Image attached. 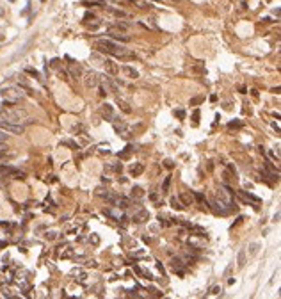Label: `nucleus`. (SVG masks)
Here are the masks:
<instances>
[{
  "mask_svg": "<svg viewBox=\"0 0 281 299\" xmlns=\"http://www.w3.org/2000/svg\"><path fill=\"white\" fill-rule=\"evenodd\" d=\"M84 6H103V0H84Z\"/></svg>",
  "mask_w": 281,
  "mask_h": 299,
  "instance_id": "4be33fe9",
  "label": "nucleus"
},
{
  "mask_svg": "<svg viewBox=\"0 0 281 299\" xmlns=\"http://www.w3.org/2000/svg\"><path fill=\"white\" fill-rule=\"evenodd\" d=\"M0 130L18 135V134H23V130H25V128H23L22 125H18V123H9V121H6V119L0 118Z\"/></svg>",
  "mask_w": 281,
  "mask_h": 299,
  "instance_id": "7ed1b4c3",
  "label": "nucleus"
},
{
  "mask_svg": "<svg viewBox=\"0 0 281 299\" xmlns=\"http://www.w3.org/2000/svg\"><path fill=\"white\" fill-rule=\"evenodd\" d=\"M174 114H176V116H178L180 119H183V118H185V111H176Z\"/></svg>",
  "mask_w": 281,
  "mask_h": 299,
  "instance_id": "f704fd0d",
  "label": "nucleus"
},
{
  "mask_svg": "<svg viewBox=\"0 0 281 299\" xmlns=\"http://www.w3.org/2000/svg\"><path fill=\"white\" fill-rule=\"evenodd\" d=\"M228 126H229V128H240V126H242V121H240V119H235V121H231Z\"/></svg>",
  "mask_w": 281,
  "mask_h": 299,
  "instance_id": "b1692460",
  "label": "nucleus"
},
{
  "mask_svg": "<svg viewBox=\"0 0 281 299\" xmlns=\"http://www.w3.org/2000/svg\"><path fill=\"white\" fill-rule=\"evenodd\" d=\"M143 196H144V190L140 189V187H133V189H132V198H135V199H140Z\"/></svg>",
  "mask_w": 281,
  "mask_h": 299,
  "instance_id": "f3484780",
  "label": "nucleus"
},
{
  "mask_svg": "<svg viewBox=\"0 0 281 299\" xmlns=\"http://www.w3.org/2000/svg\"><path fill=\"white\" fill-rule=\"evenodd\" d=\"M100 112H102V116H103L105 119H109V121H112V119H114V107H112V105L103 104V105H102V109H100Z\"/></svg>",
  "mask_w": 281,
  "mask_h": 299,
  "instance_id": "6e6552de",
  "label": "nucleus"
},
{
  "mask_svg": "<svg viewBox=\"0 0 281 299\" xmlns=\"http://www.w3.org/2000/svg\"><path fill=\"white\" fill-rule=\"evenodd\" d=\"M114 203H116V207H119V208H128V205H130V201H128L126 198H116Z\"/></svg>",
  "mask_w": 281,
  "mask_h": 299,
  "instance_id": "4468645a",
  "label": "nucleus"
},
{
  "mask_svg": "<svg viewBox=\"0 0 281 299\" xmlns=\"http://www.w3.org/2000/svg\"><path fill=\"white\" fill-rule=\"evenodd\" d=\"M192 121H194V125H198V121H199V109H196V111H194V114H192Z\"/></svg>",
  "mask_w": 281,
  "mask_h": 299,
  "instance_id": "a878e982",
  "label": "nucleus"
},
{
  "mask_svg": "<svg viewBox=\"0 0 281 299\" xmlns=\"http://www.w3.org/2000/svg\"><path fill=\"white\" fill-rule=\"evenodd\" d=\"M109 169H112V171H118V173H121V169H123V166L121 164H114V166H107Z\"/></svg>",
  "mask_w": 281,
  "mask_h": 299,
  "instance_id": "bb28decb",
  "label": "nucleus"
},
{
  "mask_svg": "<svg viewBox=\"0 0 281 299\" xmlns=\"http://www.w3.org/2000/svg\"><path fill=\"white\" fill-rule=\"evenodd\" d=\"M27 118V112L23 109H7L2 112V119L9 121V123H18L22 125V121Z\"/></svg>",
  "mask_w": 281,
  "mask_h": 299,
  "instance_id": "f03ea898",
  "label": "nucleus"
},
{
  "mask_svg": "<svg viewBox=\"0 0 281 299\" xmlns=\"http://www.w3.org/2000/svg\"><path fill=\"white\" fill-rule=\"evenodd\" d=\"M6 139H7V132L0 130V141H2V142H6Z\"/></svg>",
  "mask_w": 281,
  "mask_h": 299,
  "instance_id": "473e14b6",
  "label": "nucleus"
},
{
  "mask_svg": "<svg viewBox=\"0 0 281 299\" xmlns=\"http://www.w3.org/2000/svg\"><path fill=\"white\" fill-rule=\"evenodd\" d=\"M85 20H89V18H95V14H92V13H85V16H84Z\"/></svg>",
  "mask_w": 281,
  "mask_h": 299,
  "instance_id": "ea45409f",
  "label": "nucleus"
},
{
  "mask_svg": "<svg viewBox=\"0 0 281 299\" xmlns=\"http://www.w3.org/2000/svg\"><path fill=\"white\" fill-rule=\"evenodd\" d=\"M169 185H171V176H167V178L164 180V187H162V190H164V192H167V189H169Z\"/></svg>",
  "mask_w": 281,
  "mask_h": 299,
  "instance_id": "393cba45",
  "label": "nucleus"
},
{
  "mask_svg": "<svg viewBox=\"0 0 281 299\" xmlns=\"http://www.w3.org/2000/svg\"><path fill=\"white\" fill-rule=\"evenodd\" d=\"M143 171H144V166H143V164H133V166L130 167V175H132V176H139Z\"/></svg>",
  "mask_w": 281,
  "mask_h": 299,
  "instance_id": "ddd939ff",
  "label": "nucleus"
},
{
  "mask_svg": "<svg viewBox=\"0 0 281 299\" xmlns=\"http://www.w3.org/2000/svg\"><path fill=\"white\" fill-rule=\"evenodd\" d=\"M71 255H73V253H71V249H68V251H66V253H62V258H70Z\"/></svg>",
  "mask_w": 281,
  "mask_h": 299,
  "instance_id": "e433bc0d",
  "label": "nucleus"
},
{
  "mask_svg": "<svg viewBox=\"0 0 281 299\" xmlns=\"http://www.w3.org/2000/svg\"><path fill=\"white\" fill-rule=\"evenodd\" d=\"M109 36H112V39H116V41H123V43H128L130 41V37L128 36H125L123 32H119V30H116V29H110L109 27Z\"/></svg>",
  "mask_w": 281,
  "mask_h": 299,
  "instance_id": "0eeeda50",
  "label": "nucleus"
},
{
  "mask_svg": "<svg viewBox=\"0 0 281 299\" xmlns=\"http://www.w3.org/2000/svg\"><path fill=\"white\" fill-rule=\"evenodd\" d=\"M171 265H173V269H174V271L178 269V272H180V274H183V272L180 271V269L183 267V262H181V258H173V260H171Z\"/></svg>",
  "mask_w": 281,
  "mask_h": 299,
  "instance_id": "dca6fc26",
  "label": "nucleus"
},
{
  "mask_svg": "<svg viewBox=\"0 0 281 299\" xmlns=\"http://www.w3.org/2000/svg\"><path fill=\"white\" fill-rule=\"evenodd\" d=\"M84 84H85V87H96V86L100 84L98 73H95V71H87V73L84 75Z\"/></svg>",
  "mask_w": 281,
  "mask_h": 299,
  "instance_id": "39448f33",
  "label": "nucleus"
},
{
  "mask_svg": "<svg viewBox=\"0 0 281 299\" xmlns=\"http://www.w3.org/2000/svg\"><path fill=\"white\" fill-rule=\"evenodd\" d=\"M171 205H173V208H176V210H181V208H183V205L178 201L176 198H173V199H171Z\"/></svg>",
  "mask_w": 281,
  "mask_h": 299,
  "instance_id": "5701e85b",
  "label": "nucleus"
},
{
  "mask_svg": "<svg viewBox=\"0 0 281 299\" xmlns=\"http://www.w3.org/2000/svg\"><path fill=\"white\" fill-rule=\"evenodd\" d=\"M105 86L109 87V91H110V93H118V87H116V84H114V82H112L109 77H105ZM107 87H105V89H107Z\"/></svg>",
  "mask_w": 281,
  "mask_h": 299,
  "instance_id": "a211bd4d",
  "label": "nucleus"
},
{
  "mask_svg": "<svg viewBox=\"0 0 281 299\" xmlns=\"http://www.w3.org/2000/svg\"><path fill=\"white\" fill-rule=\"evenodd\" d=\"M219 292H221V287H214L212 288V294H219Z\"/></svg>",
  "mask_w": 281,
  "mask_h": 299,
  "instance_id": "58836bf2",
  "label": "nucleus"
},
{
  "mask_svg": "<svg viewBox=\"0 0 281 299\" xmlns=\"http://www.w3.org/2000/svg\"><path fill=\"white\" fill-rule=\"evenodd\" d=\"M148 219H150L148 210H140V212H137V214L132 216V221H133V223H146Z\"/></svg>",
  "mask_w": 281,
  "mask_h": 299,
  "instance_id": "1a4fd4ad",
  "label": "nucleus"
},
{
  "mask_svg": "<svg viewBox=\"0 0 281 299\" xmlns=\"http://www.w3.org/2000/svg\"><path fill=\"white\" fill-rule=\"evenodd\" d=\"M164 166H166V167H169V169H171V167H173V162H171V160H166V162H164Z\"/></svg>",
  "mask_w": 281,
  "mask_h": 299,
  "instance_id": "4c0bfd02",
  "label": "nucleus"
},
{
  "mask_svg": "<svg viewBox=\"0 0 281 299\" xmlns=\"http://www.w3.org/2000/svg\"><path fill=\"white\" fill-rule=\"evenodd\" d=\"M194 194H196V199H198L199 203H205V196H203L201 192H194Z\"/></svg>",
  "mask_w": 281,
  "mask_h": 299,
  "instance_id": "c756f323",
  "label": "nucleus"
},
{
  "mask_svg": "<svg viewBox=\"0 0 281 299\" xmlns=\"http://www.w3.org/2000/svg\"><path fill=\"white\" fill-rule=\"evenodd\" d=\"M27 73H30V75H34V77H39V73H37L36 70H32V68H27Z\"/></svg>",
  "mask_w": 281,
  "mask_h": 299,
  "instance_id": "72a5a7b5",
  "label": "nucleus"
},
{
  "mask_svg": "<svg viewBox=\"0 0 281 299\" xmlns=\"http://www.w3.org/2000/svg\"><path fill=\"white\" fill-rule=\"evenodd\" d=\"M132 152H133V146H126V148H125V152L118 153V157H119V159H128Z\"/></svg>",
  "mask_w": 281,
  "mask_h": 299,
  "instance_id": "6ab92c4d",
  "label": "nucleus"
},
{
  "mask_svg": "<svg viewBox=\"0 0 281 299\" xmlns=\"http://www.w3.org/2000/svg\"><path fill=\"white\" fill-rule=\"evenodd\" d=\"M237 260H239V267H244V262H246V251H244V249H240V251H239Z\"/></svg>",
  "mask_w": 281,
  "mask_h": 299,
  "instance_id": "412c9836",
  "label": "nucleus"
},
{
  "mask_svg": "<svg viewBox=\"0 0 281 299\" xmlns=\"http://www.w3.org/2000/svg\"><path fill=\"white\" fill-rule=\"evenodd\" d=\"M110 29H116V30H119V32H125V30L128 29V25H126V23H121V22H116L114 25H110Z\"/></svg>",
  "mask_w": 281,
  "mask_h": 299,
  "instance_id": "aec40b11",
  "label": "nucleus"
},
{
  "mask_svg": "<svg viewBox=\"0 0 281 299\" xmlns=\"http://www.w3.org/2000/svg\"><path fill=\"white\" fill-rule=\"evenodd\" d=\"M201 102H203V98L198 96V98H192V100H191V105H199Z\"/></svg>",
  "mask_w": 281,
  "mask_h": 299,
  "instance_id": "cd10ccee",
  "label": "nucleus"
},
{
  "mask_svg": "<svg viewBox=\"0 0 281 299\" xmlns=\"http://www.w3.org/2000/svg\"><path fill=\"white\" fill-rule=\"evenodd\" d=\"M103 68H105V71H107L109 75H116V73H118V66H116L112 61H103Z\"/></svg>",
  "mask_w": 281,
  "mask_h": 299,
  "instance_id": "9d476101",
  "label": "nucleus"
},
{
  "mask_svg": "<svg viewBox=\"0 0 281 299\" xmlns=\"http://www.w3.org/2000/svg\"><path fill=\"white\" fill-rule=\"evenodd\" d=\"M269 157H270L272 160H279V157H277V153H274V152H269Z\"/></svg>",
  "mask_w": 281,
  "mask_h": 299,
  "instance_id": "c9c22d12",
  "label": "nucleus"
},
{
  "mask_svg": "<svg viewBox=\"0 0 281 299\" xmlns=\"http://www.w3.org/2000/svg\"><path fill=\"white\" fill-rule=\"evenodd\" d=\"M240 196L246 199V201H249V203H253L254 205V208H258V205L262 203V199L258 198V196H253L251 192H246V190H240Z\"/></svg>",
  "mask_w": 281,
  "mask_h": 299,
  "instance_id": "423d86ee",
  "label": "nucleus"
},
{
  "mask_svg": "<svg viewBox=\"0 0 281 299\" xmlns=\"http://www.w3.org/2000/svg\"><path fill=\"white\" fill-rule=\"evenodd\" d=\"M64 144H66V146H70V148H73V150H78V144H77V142H73V141H66Z\"/></svg>",
  "mask_w": 281,
  "mask_h": 299,
  "instance_id": "c85d7f7f",
  "label": "nucleus"
},
{
  "mask_svg": "<svg viewBox=\"0 0 281 299\" xmlns=\"http://www.w3.org/2000/svg\"><path fill=\"white\" fill-rule=\"evenodd\" d=\"M121 70H123V73H125V75H128L130 78H137V77H139V71H137V70H133V68H130V66H123Z\"/></svg>",
  "mask_w": 281,
  "mask_h": 299,
  "instance_id": "f8f14e48",
  "label": "nucleus"
},
{
  "mask_svg": "<svg viewBox=\"0 0 281 299\" xmlns=\"http://www.w3.org/2000/svg\"><path fill=\"white\" fill-rule=\"evenodd\" d=\"M46 239H50V240L55 239V233H46Z\"/></svg>",
  "mask_w": 281,
  "mask_h": 299,
  "instance_id": "a19ab883",
  "label": "nucleus"
},
{
  "mask_svg": "<svg viewBox=\"0 0 281 299\" xmlns=\"http://www.w3.org/2000/svg\"><path fill=\"white\" fill-rule=\"evenodd\" d=\"M116 104L119 105V109H121L125 114H130V112H132V107H130V104H128V102H125L123 98H118V100H116Z\"/></svg>",
  "mask_w": 281,
  "mask_h": 299,
  "instance_id": "9b49d317",
  "label": "nucleus"
},
{
  "mask_svg": "<svg viewBox=\"0 0 281 299\" xmlns=\"http://www.w3.org/2000/svg\"><path fill=\"white\" fill-rule=\"evenodd\" d=\"M96 48L100 50V52H103V54H110V55H116V57L126 55V48L121 46V45H118V43H114V41H110V39H100V41H96Z\"/></svg>",
  "mask_w": 281,
  "mask_h": 299,
  "instance_id": "f257e3e1",
  "label": "nucleus"
},
{
  "mask_svg": "<svg viewBox=\"0 0 281 299\" xmlns=\"http://www.w3.org/2000/svg\"><path fill=\"white\" fill-rule=\"evenodd\" d=\"M258 251H260V242H253V244H249V255H251V257H256V255H258Z\"/></svg>",
  "mask_w": 281,
  "mask_h": 299,
  "instance_id": "2eb2a0df",
  "label": "nucleus"
},
{
  "mask_svg": "<svg viewBox=\"0 0 281 299\" xmlns=\"http://www.w3.org/2000/svg\"><path fill=\"white\" fill-rule=\"evenodd\" d=\"M109 11H110L112 14H116V16H126V14H125L123 11H118V9H109Z\"/></svg>",
  "mask_w": 281,
  "mask_h": 299,
  "instance_id": "7c9ffc66",
  "label": "nucleus"
},
{
  "mask_svg": "<svg viewBox=\"0 0 281 299\" xmlns=\"http://www.w3.org/2000/svg\"><path fill=\"white\" fill-rule=\"evenodd\" d=\"M2 94H4L7 100H13V102H18V100L23 98V93H22V89H18V87H4V89H2Z\"/></svg>",
  "mask_w": 281,
  "mask_h": 299,
  "instance_id": "20e7f679",
  "label": "nucleus"
},
{
  "mask_svg": "<svg viewBox=\"0 0 281 299\" xmlns=\"http://www.w3.org/2000/svg\"><path fill=\"white\" fill-rule=\"evenodd\" d=\"M6 150H7L6 142H2V141H0V155H4V153H6Z\"/></svg>",
  "mask_w": 281,
  "mask_h": 299,
  "instance_id": "2f4dec72",
  "label": "nucleus"
}]
</instances>
